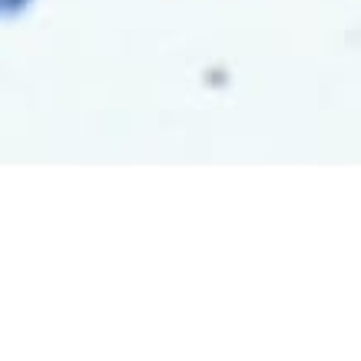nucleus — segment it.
I'll use <instances>...</instances> for the list:
<instances>
[]
</instances>
